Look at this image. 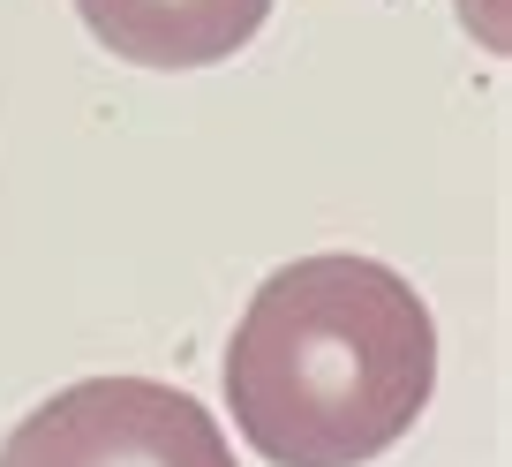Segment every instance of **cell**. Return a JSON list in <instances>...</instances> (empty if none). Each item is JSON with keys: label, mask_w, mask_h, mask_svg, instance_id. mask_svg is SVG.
I'll return each mask as SVG.
<instances>
[{"label": "cell", "mask_w": 512, "mask_h": 467, "mask_svg": "<svg viewBox=\"0 0 512 467\" xmlns=\"http://www.w3.org/2000/svg\"><path fill=\"white\" fill-rule=\"evenodd\" d=\"M0 467H234V445L181 385L83 377L8 430Z\"/></svg>", "instance_id": "7a4b0ae2"}, {"label": "cell", "mask_w": 512, "mask_h": 467, "mask_svg": "<svg viewBox=\"0 0 512 467\" xmlns=\"http://www.w3.org/2000/svg\"><path fill=\"white\" fill-rule=\"evenodd\" d=\"M83 31L136 68H219L264 31L272 0H76Z\"/></svg>", "instance_id": "3957f363"}, {"label": "cell", "mask_w": 512, "mask_h": 467, "mask_svg": "<svg viewBox=\"0 0 512 467\" xmlns=\"http://www.w3.org/2000/svg\"><path fill=\"white\" fill-rule=\"evenodd\" d=\"M460 16H467V31H475L490 53L512 46V31H505V0H460Z\"/></svg>", "instance_id": "277c9868"}, {"label": "cell", "mask_w": 512, "mask_h": 467, "mask_svg": "<svg viewBox=\"0 0 512 467\" xmlns=\"http://www.w3.org/2000/svg\"><path fill=\"white\" fill-rule=\"evenodd\" d=\"M437 392V317L392 264L324 249L279 264L226 339V400L272 467H362Z\"/></svg>", "instance_id": "6da1fadb"}]
</instances>
